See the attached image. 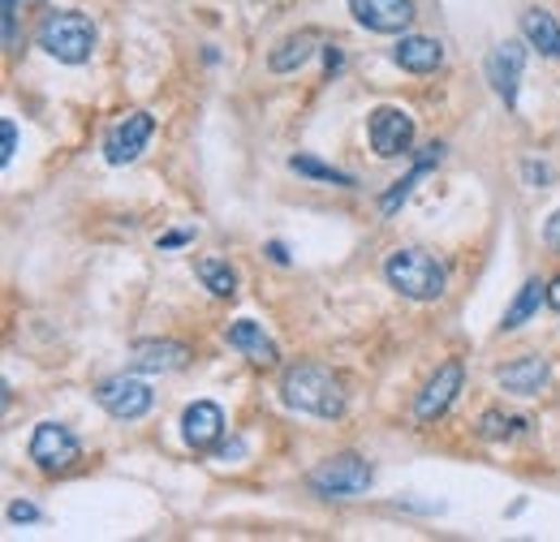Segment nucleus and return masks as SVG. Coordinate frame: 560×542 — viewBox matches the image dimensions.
<instances>
[{"mask_svg": "<svg viewBox=\"0 0 560 542\" xmlns=\"http://www.w3.org/2000/svg\"><path fill=\"white\" fill-rule=\"evenodd\" d=\"M195 276H199L203 289L216 293V298H233V293H237V272H233L224 259H216V254L199 259V263H195Z\"/></svg>", "mask_w": 560, "mask_h": 542, "instance_id": "412c9836", "label": "nucleus"}, {"mask_svg": "<svg viewBox=\"0 0 560 542\" xmlns=\"http://www.w3.org/2000/svg\"><path fill=\"white\" fill-rule=\"evenodd\" d=\"M414 116L406 109H393V104H379V109L366 116V138H371V151L379 160H397V155H410L414 147Z\"/></svg>", "mask_w": 560, "mask_h": 542, "instance_id": "39448f33", "label": "nucleus"}, {"mask_svg": "<svg viewBox=\"0 0 560 542\" xmlns=\"http://www.w3.org/2000/svg\"><path fill=\"white\" fill-rule=\"evenodd\" d=\"M311 491L315 495H328V500H353V495H362L366 487H371V465L362 461V456H353V452H336L328 461H320L315 469H311Z\"/></svg>", "mask_w": 560, "mask_h": 542, "instance_id": "20e7f679", "label": "nucleus"}, {"mask_svg": "<svg viewBox=\"0 0 560 542\" xmlns=\"http://www.w3.org/2000/svg\"><path fill=\"white\" fill-rule=\"evenodd\" d=\"M26 456L39 469H48V474H65L83 456V443H78V434L70 427H61V423H39L35 434H30V443H26Z\"/></svg>", "mask_w": 560, "mask_h": 542, "instance_id": "423d86ee", "label": "nucleus"}, {"mask_svg": "<svg viewBox=\"0 0 560 542\" xmlns=\"http://www.w3.org/2000/svg\"><path fill=\"white\" fill-rule=\"evenodd\" d=\"M17 4H30V0H17Z\"/></svg>", "mask_w": 560, "mask_h": 542, "instance_id": "473e14b6", "label": "nucleus"}, {"mask_svg": "<svg viewBox=\"0 0 560 542\" xmlns=\"http://www.w3.org/2000/svg\"><path fill=\"white\" fill-rule=\"evenodd\" d=\"M522 35H526V43L531 48H539L544 56H552V61H560V22L557 13H548V9H526L522 13Z\"/></svg>", "mask_w": 560, "mask_h": 542, "instance_id": "a211bd4d", "label": "nucleus"}, {"mask_svg": "<svg viewBox=\"0 0 560 542\" xmlns=\"http://www.w3.org/2000/svg\"><path fill=\"white\" fill-rule=\"evenodd\" d=\"M320 48V30H298V35H285L272 52H267V70L272 74H294L302 70Z\"/></svg>", "mask_w": 560, "mask_h": 542, "instance_id": "f3484780", "label": "nucleus"}, {"mask_svg": "<svg viewBox=\"0 0 560 542\" xmlns=\"http://www.w3.org/2000/svg\"><path fill=\"white\" fill-rule=\"evenodd\" d=\"M9 521H17V526L39 521V508H35V504H26V500H13V504H9Z\"/></svg>", "mask_w": 560, "mask_h": 542, "instance_id": "393cba45", "label": "nucleus"}, {"mask_svg": "<svg viewBox=\"0 0 560 542\" xmlns=\"http://www.w3.org/2000/svg\"><path fill=\"white\" fill-rule=\"evenodd\" d=\"M281 401L311 418H340L345 414V383L320 362H298L281 379Z\"/></svg>", "mask_w": 560, "mask_h": 542, "instance_id": "f257e3e1", "label": "nucleus"}, {"mask_svg": "<svg viewBox=\"0 0 560 542\" xmlns=\"http://www.w3.org/2000/svg\"><path fill=\"white\" fill-rule=\"evenodd\" d=\"M190 362V349L182 340H138L129 349V366L142 375H173Z\"/></svg>", "mask_w": 560, "mask_h": 542, "instance_id": "ddd939ff", "label": "nucleus"}, {"mask_svg": "<svg viewBox=\"0 0 560 542\" xmlns=\"http://www.w3.org/2000/svg\"><path fill=\"white\" fill-rule=\"evenodd\" d=\"M393 61L406 74H436L445 65V43L432 39V35H401L397 48H393Z\"/></svg>", "mask_w": 560, "mask_h": 542, "instance_id": "dca6fc26", "label": "nucleus"}, {"mask_svg": "<svg viewBox=\"0 0 560 542\" xmlns=\"http://www.w3.org/2000/svg\"><path fill=\"white\" fill-rule=\"evenodd\" d=\"M483 70H487L491 91H496L509 109H518V87H522V70H526V43H518V39L496 43V48L487 52Z\"/></svg>", "mask_w": 560, "mask_h": 542, "instance_id": "6e6552de", "label": "nucleus"}, {"mask_svg": "<svg viewBox=\"0 0 560 542\" xmlns=\"http://www.w3.org/2000/svg\"><path fill=\"white\" fill-rule=\"evenodd\" d=\"M349 13L358 26H366L375 35H406L419 17L414 0H349Z\"/></svg>", "mask_w": 560, "mask_h": 542, "instance_id": "9b49d317", "label": "nucleus"}, {"mask_svg": "<svg viewBox=\"0 0 560 542\" xmlns=\"http://www.w3.org/2000/svg\"><path fill=\"white\" fill-rule=\"evenodd\" d=\"M35 39H39V48H43L48 56H57L61 65H83V61H91V52H96V26H91V17L78 13V9H52V13L39 22Z\"/></svg>", "mask_w": 560, "mask_h": 542, "instance_id": "7ed1b4c3", "label": "nucleus"}, {"mask_svg": "<svg viewBox=\"0 0 560 542\" xmlns=\"http://www.w3.org/2000/svg\"><path fill=\"white\" fill-rule=\"evenodd\" d=\"M224 434V409L221 405H212V401H195V405H186V414H182V439L195 448V452H208V448H216Z\"/></svg>", "mask_w": 560, "mask_h": 542, "instance_id": "4468645a", "label": "nucleus"}, {"mask_svg": "<svg viewBox=\"0 0 560 542\" xmlns=\"http://www.w3.org/2000/svg\"><path fill=\"white\" fill-rule=\"evenodd\" d=\"M384 280L410 298V302H440L448 289V272L445 263L419 245H406V250H393L388 263H384Z\"/></svg>", "mask_w": 560, "mask_h": 542, "instance_id": "f03ea898", "label": "nucleus"}, {"mask_svg": "<svg viewBox=\"0 0 560 542\" xmlns=\"http://www.w3.org/2000/svg\"><path fill=\"white\" fill-rule=\"evenodd\" d=\"M324 61H328V74H333V70H340V52H336L333 43L324 48Z\"/></svg>", "mask_w": 560, "mask_h": 542, "instance_id": "c756f323", "label": "nucleus"}, {"mask_svg": "<svg viewBox=\"0 0 560 542\" xmlns=\"http://www.w3.org/2000/svg\"><path fill=\"white\" fill-rule=\"evenodd\" d=\"M440 155H445V147H440V142H432V147H427V155H423V160H419V164H414V168H410V173H406V177H401V181H397V186H393V190L379 199V212H384V216H393V212H397V207L410 199L414 181H419L427 168H436V164H440Z\"/></svg>", "mask_w": 560, "mask_h": 542, "instance_id": "aec40b11", "label": "nucleus"}, {"mask_svg": "<svg viewBox=\"0 0 560 542\" xmlns=\"http://www.w3.org/2000/svg\"><path fill=\"white\" fill-rule=\"evenodd\" d=\"M544 302H548V285H544V280H526V285L518 289V298L509 302L500 331H518L522 324H531V319L539 315V306H544Z\"/></svg>", "mask_w": 560, "mask_h": 542, "instance_id": "6ab92c4d", "label": "nucleus"}, {"mask_svg": "<svg viewBox=\"0 0 560 542\" xmlns=\"http://www.w3.org/2000/svg\"><path fill=\"white\" fill-rule=\"evenodd\" d=\"M461 383H465V366H461L457 357H448L445 366L427 379V388L419 392V401H414V418H419V423H440V418L448 414V405L457 401Z\"/></svg>", "mask_w": 560, "mask_h": 542, "instance_id": "9d476101", "label": "nucleus"}, {"mask_svg": "<svg viewBox=\"0 0 560 542\" xmlns=\"http://www.w3.org/2000/svg\"><path fill=\"white\" fill-rule=\"evenodd\" d=\"M267 254H272V263H289V250L281 241H267Z\"/></svg>", "mask_w": 560, "mask_h": 542, "instance_id": "c85d7f7f", "label": "nucleus"}, {"mask_svg": "<svg viewBox=\"0 0 560 542\" xmlns=\"http://www.w3.org/2000/svg\"><path fill=\"white\" fill-rule=\"evenodd\" d=\"M289 168L298 173V177H315V181H328V186H340V190H353L358 181L349 177V173H340L333 164H324V160H315V155H289Z\"/></svg>", "mask_w": 560, "mask_h": 542, "instance_id": "4be33fe9", "label": "nucleus"}, {"mask_svg": "<svg viewBox=\"0 0 560 542\" xmlns=\"http://www.w3.org/2000/svg\"><path fill=\"white\" fill-rule=\"evenodd\" d=\"M190 237H195L190 228H177V232H164V237H160V250H173V245H186Z\"/></svg>", "mask_w": 560, "mask_h": 542, "instance_id": "cd10ccee", "label": "nucleus"}, {"mask_svg": "<svg viewBox=\"0 0 560 542\" xmlns=\"http://www.w3.org/2000/svg\"><path fill=\"white\" fill-rule=\"evenodd\" d=\"M241 452H246L241 443H228V448H221V461H228V456H241Z\"/></svg>", "mask_w": 560, "mask_h": 542, "instance_id": "2f4dec72", "label": "nucleus"}, {"mask_svg": "<svg viewBox=\"0 0 560 542\" xmlns=\"http://www.w3.org/2000/svg\"><path fill=\"white\" fill-rule=\"evenodd\" d=\"M548 306H557V311H560V276L548 285Z\"/></svg>", "mask_w": 560, "mask_h": 542, "instance_id": "7c9ffc66", "label": "nucleus"}, {"mask_svg": "<svg viewBox=\"0 0 560 542\" xmlns=\"http://www.w3.org/2000/svg\"><path fill=\"white\" fill-rule=\"evenodd\" d=\"M496 379H500V388H505L509 396H544V392H548V383H552V366H548V357L526 353V357H518V362L500 366V370H496Z\"/></svg>", "mask_w": 560, "mask_h": 542, "instance_id": "f8f14e48", "label": "nucleus"}, {"mask_svg": "<svg viewBox=\"0 0 560 542\" xmlns=\"http://www.w3.org/2000/svg\"><path fill=\"white\" fill-rule=\"evenodd\" d=\"M96 401L116 423H134V418H142L155 405V392L142 379H134V375H112V379H104L96 388Z\"/></svg>", "mask_w": 560, "mask_h": 542, "instance_id": "0eeeda50", "label": "nucleus"}, {"mask_svg": "<svg viewBox=\"0 0 560 542\" xmlns=\"http://www.w3.org/2000/svg\"><path fill=\"white\" fill-rule=\"evenodd\" d=\"M522 173H526L531 181H539V186H548V181H552V168H548V164H535V160H526V164H522Z\"/></svg>", "mask_w": 560, "mask_h": 542, "instance_id": "bb28decb", "label": "nucleus"}, {"mask_svg": "<svg viewBox=\"0 0 560 542\" xmlns=\"http://www.w3.org/2000/svg\"><path fill=\"white\" fill-rule=\"evenodd\" d=\"M151 134H155V116L151 112H125L116 125L109 129V138H104V160L109 164H134L138 155H142V147L151 142Z\"/></svg>", "mask_w": 560, "mask_h": 542, "instance_id": "1a4fd4ad", "label": "nucleus"}, {"mask_svg": "<svg viewBox=\"0 0 560 542\" xmlns=\"http://www.w3.org/2000/svg\"><path fill=\"white\" fill-rule=\"evenodd\" d=\"M17 151V125L9 116H0V164H9Z\"/></svg>", "mask_w": 560, "mask_h": 542, "instance_id": "b1692460", "label": "nucleus"}, {"mask_svg": "<svg viewBox=\"0 0 560 542\" xmlns=\"http://www.w3.org/2000/svg\"><path fill=\"white\" fill-rule=\"evenodd\" d=\"M531 427L526 418H509V414H500V409H487L483 418H478V434L483 439H513V434H522Z\"/></svg>", "mask_w": 560, "mask_h": 542, "instance_id": "5701e85b", "label": "nucleus"}, {"mask_svg": "<svg viewBox=\"0 0 560 542\" xmlns=\"http://www.w3.org/2000/svg\"><path fill=\"white\" fill-rule=\"evenodd\" d=\"M224 340L237 349V353H246L254 366H281V349H276V340L263 331L259 324H250V319H237V324L224 327Z\"/></svg>", "mask_w": 560, "mask_h": 542, "instance_id": "2eb2a0df", "label": "nucleus"}, {"mask_svg": "<svg viewBox=\"0 0 560 542\" xmlns=\"http://www.w3.org/2000/svg\"><path fill=\"white\" fill-rule=\"evenodd\" d=\"M544 245L560 254V212H552V216L544 219Z\"/></svg>", "mask_w": 560, "mask_h": 542, "instance_id": "a878e982", "label": "nucleus"}]
</instances>
